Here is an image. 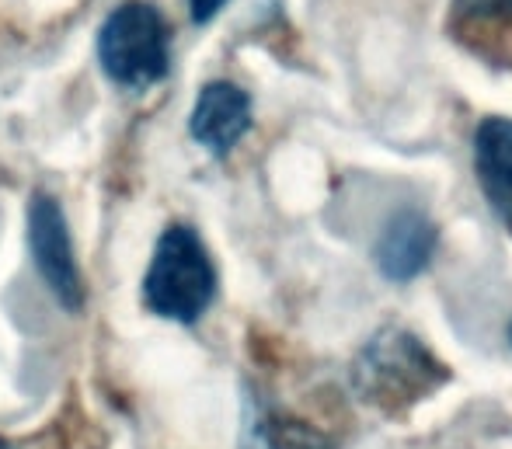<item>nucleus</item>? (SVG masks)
Here are the masks:
<instances>
[{"label": "nucleus", "instance_id": "1", "mask_svg": "<svg viewBox=\"0 0 512 449\" xmlns=\"http://www.w3.org/2000/svg\"><path fill=\"white\" fill-rule=\"evenodd\" d=\"M352 390L359 401L398 418L450 383V366L405 328H384L352 362Z\"/></svg>", "mask_w": 512, "mask_h": 449}, {"label": "nucleus", "instance_id": "2", "mask_svg": "<svg viewBox=\"0 0 512 449\" xmlns=\"http://www.w3.org/2000/svg\"><path fill=\"white\" fill-rule=\"evenodd\" d=\"M216 296V269L206 244L185 223L161 234L143 279V303L164 321L196 324Z\"/></svg>", "mask_w": 512, "mask_h": 449}, {"label": "nucleus", "instance_id": "3", "mask_svg": "<svg viewBox=\"0 0 512 449\" xmlns=\"http://www.w3.org/2000/svg\"><path fill=\"white\" fill-rule=\"evenodd\" d=\"M98 60L108 81L126 91H147L171 70V35L161 11L143 0H126L98 32Z\"/></svg>", "mask_w": 512, "mask_h": 449}, {"label": "nucleus", "instance_id": "4", "mask_svg": "<svg viewBox=\"0 0 512 449\" xmlns=\"http://www.w3.org/2000/svg\"><path fill=\"white\" fill-rule=\"evenodd\" d=\"M28 248H32L35 269L53 289V296L77 314L84 307V279L74 258L67 216H63L60 202L46 192H35L28 199Z\"/></svg>", "mask_w": 512, "mask_h": 449}, {"label": "nucleus", "instance_id": "5", "mask_svg": "<svg viewBox=\"0 0 512 449\" xmlns=\"http://www.w3.org/2000/svg\"><path fill=\"white\" fill-rule=\"evenodd\" d=\"M439 227L422 209H398L373 244V265L391 282H411L432 265Z\"/></svg>", "mask_w": 512, "mask_h": 449}, {"label": "nucleus", "instance_id": "6", "mask_svg": "<svg viewBox=\"0 0 512 449\" xmlns=\"http://www.w3.org/2000/svg\"><path fill=\"white\" fill-rule=\"evenodd\" d=\"M248 129H251L248 91L230 81H213L199 91L196 108H192V119H189V133L199 147H206L213 157H227Z\"/></svg>", "mask_w": 512, "mask_h": 449}, {"label": "nucleus", "instance_id": "7", "mask_svg": "<svg viewBox=\"0 0 512 449\" xmlns=\"http://www.w3.org/2000/svg\"><path fill=\"white\" fill-rule=\"evenodd\" d=\"M474 175L499 223L512 234V119L485 115L474 129Z\"/></svg>", "mask_w": 512, "mask_h": 449}, {"label": "nucleus", "instance_id": "8", "mask_svg": "<svg viewBox=\"0 0 512 449\" xmlns=\"http://www.w3.org/2000/svg\"><path fill=\"white\" fill-rule=\"evenodd\" d=\"M241 449H335V443L290 411L248 401L241 425Z\"/></svg>", "mask_w": 512, "mask_h": 449}, {"label": "nucleus", "instance_id": "9", "mask_svg": "<svg viewBox=\"0 0 512 449\" xmlns=\"http://www.w3.org/2000/svg\"><path fill=\"white\" fill-rule=\"evenodd\" d=\"M453 21L464 25V32H485V28L512 32V0H453Z\"/></svg>", "mask_w": 512, "mask_h": 449}, {"label": "nucleus", "instance_id": "10", "mask_svg": "<svg viewBox=\"0 0 512 449\" xmlns=\"http://www.w3.org/2000/svg\"><path fill=\"white\" fill-rule=\"evenodd\" d=\"M227 4V0H189L192 7V21H199V25H206V21H213L216 14H220V7Z\"/></svg>", "mask_w": 512, "mask_h": 449}, {"label": "nucleus", "instance_id": "11", "mask_svg": "<svg viewBox=\"0 0 512 449\" xmlns=\"http://www.w3.org/2000/svg\"><path fill=\"white\" fill-rule=\"evenodd\" d=\"M0 449H14L11 443H4V439H0Z\"/></svg>", "mask_w": 512, "mask_h": 449}, {"label": "nucleus", "instance_id": "12", "mask_svg": "<svg viewBox=\"0 0 512 449\" xmlns=\"http://www.w3.org/2000/svg\"><path fill=\"white\" fill-rule=\"evenodd\" d=\"M509 345H512V324H509Z\"/></svg>", "mask_w": 512, "mask_h": 449}]
</instances>
